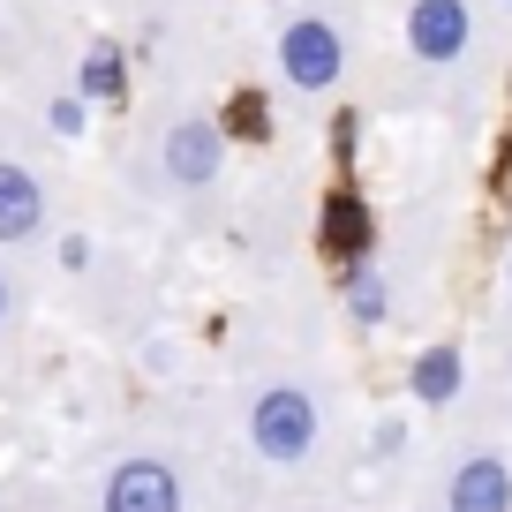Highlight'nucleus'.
Segmentation results:
<instances>
[{"instance_id":"f257e3e1","label":"nucleus","mask_w":512,"mask_h":512,"mask_svg":"<svg viewBox=\"0 0 512 512\" xmlns=\"http://www.w3.org/2000/svg\"><path fill=\"white\" fill-rule=\"evenodd\" d=\"M324 445V400L302 377H272L249 400V452L264 467H309Z\"/></svg>"},{"instance_id":"f03ea898","label":"nucleus","mask_w":512,"mask_h":512,"mask_svg":"<svg viewBox=\"0 0 512 512\" xmlns=\"http://www.w3.org/2000/svg\"><path fill=\"white\" fill-rule=\"evenodd\" d=\"M272 61H279V76H287V91L324 98V91L347 83V31H339L324 8H294V16L279 23V38H272Z\"/></svg>"},{"instance_id":"7ed1b4c3","label":"nucleus","mask_w":512,"mask_h":512,"mask_svg":"<svg viewBox=\"0 0 512 512\" xmlns=\"http://www.w3.org/2000/svg\"><path fill=\"white\" fill-rule=\"evenodd\" d=\"M98 512H189V475L166 452H128L98 482Z\"/></svg>"},{"instance_id":"20e7f679","label":"nucleus","mask_w":512,"mask_h":512,"mask_svg":"<svg viewBox=\"0 0 512 512\" xmlns=\"http://www.w3.org/2000/svg\"><path fill=\"white\" fill-rule=\"evenodd\" d=\"M226 166V128L211 121V113H181V121H166L159 136V174L174 181V189H211Z\"/></svg>"},{"instance_id":"39448f33","label":"nucleus","mask_w":512,"mask_h":512,"mask_svg":"<svg viewBox=\"0 0 512 512\" xmlns=\"http://www.w3.org/2000/svg\"><path fill=\"white\" fill-rule=\"evenodd\" d=\"M475 46V8L467 0H407V53L422 68H452Z\"/></svg>"},{"instance_id":"423d86ee","label":"nucleus","mask_w":512,"mask_h":512,"mask_svg":"<svg viewBox=\"0 0 512 512\" xmlns=\"http://www.w3.org/2000/svg\"><path fill=\"white\" fill-rule=\"evenodd\" d=\"M445 512H512V460L505 452H460L445 475Z\"/></svg>"},{"instance_id":"0eeeda50","label":"nucleus","mask_w":512,"mask_h":512,"mask_svg":"<svg viewBox=\"0 0 512 512\" xmlns=\"http://www.w3.org/2000/svg\"><path fill=\"white\" fill-rule=\"evenodd\" d=\"M46 219H53L46 181H38L23 159H0V241H8V249H23V241L46 234Z\"/></svg>"},{"instance_id":"6e6552de","label":"nucleus","mask_w":512,"mask_h":512,"mask_svg":"<svg viewBox=\"0 0 512 512\" xmlns=\"http://www.w3.org/2000/svg\"><path fill=\"white\" fill-rule=\"evenodd\" d=\"M317 241H324V256H339V264H369V249H377V226H369V204L354 189H332L324 196V219H317Z\"/></svg>"},{"instance_id":"1a4fd4ad","label":"nucleus","mask_w":512,"mask_h":512,"mask_svg":"<svg viewBox=\"0 0 512 512\" xmlns=\"http://www.w3.org/2000/svg\"><path fill=\"white\" fill-rule=\"evenodd\" d=\"M407 384H415V400H422V407H445L452 392L467 384V362H460V347H430V354H415Z\"/></svg>"},{"instance_id":"9d476101","label":"nucleus","mask_w":512,"mask_h":512,"mask_svg":"<svg viewBox=\"0 0 512 512\" xmlns=\"http://www.w3.org/2000/svg\"><path fill=\"white\" fill-rule=\"evenodd\" d=\"M347 317L354 324H384V279L369 272V264H354V272H347Z\"/></svg>"},{"instance_id":"9b49d317","label":"nucleus","mask_w":512,"mask_h":512,"mask_svg":"<svg viewBox=\"0 0 512 512\" xmlns=\"http://www.w3.org/2000/svg\"><path fill=\"white\" fill-rule=\"evenodd\" d=\"M83 91H91V98H113V91H121V53H113V46H98L91 61H83Z\"/></svg>"},{"instance_id":"f8f14e48","label":"nucleus","mask_w":512,"mask_h":512,"mask_svg":"<svg viewBox=\"0 0 512 512\" xmlns=\"http://www.w3.org/2000/svg\"><path fill=\"white\" fill-rule=\"evenodd\" d=\"M8 309H16V294H8V272H0V324H8Z\"/></svg>"},{"instance_id":"ddd939ff","label":"nucleus","mask_w":512,"mask_h":512,"mask_svg":"<svg viewBox=\"0 0 512 512\" xmlns=\"http://www.w3.org/2000/svg\"><path fill=\"white\" fill-rule=\"evenodd\" d=\"M505 287H512V264H505Z\"/></svg>"},{"instance_id":"4468645a","label":"nucleus","mask_w":512,"mask_h":512,"mask_svg":"<svg viewBox=\"0 0 512 512\" xmlns=\"http://www.w3.org/2000/svg\"><path fill=\"white\" fill-rule=\"evenodd\" d=\"M505 8H512V0H505Z\"/></svg>"}]
</instances>
